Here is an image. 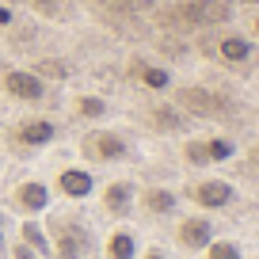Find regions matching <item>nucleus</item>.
I'll use <instances>...</instances> for the list:
<instances>
[{"label": "nucleus", "mask_w": 259, "mask_h": 259, "mask_svg": "<svg viewBox=\"0 0 259 259\" xmlns=\"http://www.w3.org/2000/svg\"><path fill=\"white\" fill-rule=\"evenodd\" d=\"M8 23H12V12H8V8H0V27H8Z\"/></svg>", "instance_id": "nucleus-24"}, {"label": "nucleus", "mask_w": 259, "mask_h": 259, "mask_svg": "<svg viewBox=\"0 0 259 259\" xmlns=\"http://www.w3.org/2000/svg\"><path fill=\"white\" fill-rule=\"evenodd\" d=\"M12 259H42V255L34 248H27V244H16V248H12Z\"/></svg>", "instance_id": "nucleus-22"}, {"label": "nucleus", "mask_w": 259, "mask_h": 259, "mask_svg": "<svg viewBox=\"0 0 259 259\" xmlns=\"http://www.w3.org/2000/svg\"><path fill=\"white\" fill-rule=\"evenodd\" d=\"M73 111H76V118H103L107 114V99H99V96H80L73 103Z\"/></svg>", "instance_id": "nucleus-19"}, {"label": "nucleus", "mask_w": 259, "mask_h": 259, "mask_svg": "<svg viewBox=\"0 0 259 259\" xmlns=\"http://www.w3.org/2000/svg\"><path fill=\"white\" fill-rule=\"evenodd\" d=\"M179 206V194L168 191V187H149V191H141V210L153 213V218H164V213H171Z\"/></svg>", "instance_id": "nucleus-13"}, {"label": "nucleus", "mask_w": 259, "mask_h": 259, "mask_svg": "<svg viewBox=\"0 0 259 259\" xmlns=\"http://www.w3.org/2000/svg\"><path fill=\"white\" fill-rule=\"evenodd\" d=\"M153 126L160 130V134H176V130H183V114L176 111V107H153Z\"/></svg>", "instance_id": "nucleus-18"}, {"label": "nucleus", "mask_w": 259, "mask_h": 259, "mask_svg": "<svg viewBox=\"0 0 259 259\" xmlns=\"http://www.w3.org/2000/svg\"><path fill=\"white\" fill-rule=\"evenodd\" d=\"M46 206H50V187L38 183V179H27L12 191V210L23 213V218H38Z\"/></svg>", "instance_id": "nucleus-8"}, {"label": "nucleus", "mask_w": 259, "mask_h": 259, "mask_svg": "<svg viewBox=\"0 0 259 259\" xmlns=\"http://www.w3.org/2000/svg\"><path fill=\"white\" fill-rule=\"evenodd\" d=\"M187 198H191L194 206H202V210H225L236 198V187L229 183V179H202V183H194L191 191H187Z\"/></svg>", "instance_id": "nucleus-4"}, {"label": "nucleus", "mask_w": 259, "mask_h": 259, "mask_svg": "<svg viewBox=\"0 0 259 259\" xmlns=\"http://www.w3.org/2000/svg\"><path fill=\"white\" fill-rule=\"evenodd\" d=\"M233 153H236V145L229 138H206V141H187L183 145L187 164H194V168H202V164H221Z\"/></svg>", "instance_id": "nucleus-5"}, {"label": "nucleus", "mask_w": 259, "mask_h": 259, "mask_svg": "<svg viewBox=\"0 0 259 259\" xmlns=\"http://www.w3.org/2000/svg\"><path fill=\"white\" fill-rule=\"evenodd\" d=\"M176 240L187 251H206V244L213 240V221L206 213H191V218H183L176 225Z\"/></svg>", "instance_id": "nucleus-7"}, {"label": "nucleus", "mask_w": 259, "mask_h": 259, "mask_svg": "<svg viewBox=\"0 0 259 259\" xmlns=\"http://www.w3.org/2000/svg\"><path fill=\"white\" fill-rule=\"evenodd\" d=\"M179 107H187L191 114H206V118H213V114H225V103H221V96H213V92H202V88H183V92H179Z\"/></svg>", "instance_id": "nucleus-12"}, {"label": "nucleus", "mask_w": 259, "mask_h": 259, "mask_svg": "<svg viewBox=\"0 0 259 259\" xmlns=\"http://www.w3.org/2000/svg\"><path fill=\"white\" fill-rule=\"evenodd\" d=\"M50 248H54V259H92V233L73 218H57L50 221Z\"/></svg>", "instance_id": "nucleus-1"}, {"label": "nucleus", "mask_w": 259, "mask_h": 259, "mask_svg": "<svg viewBox=\"0 0 259 259\" xmlns=\"http://www.w3.org/2000/svg\"><path fill=\"white\" fill-rule=\"evenodd\" d=\"M141 259H168V255H164L160 248H149V251H145V255H141Z\"/></svg>", "instance_id": "nucleus-23"}, {"label": "nucleus", "mask_w": 259, "mask_h": 259, "mask_svg": "<svg viewBox=\"0 0 259 259\" xmlns=\"http://www.w3.org/2000/svg\"><path fill=\"white\" fill-rule=\"evenodd\" d=\"M255 34H259V16H255Z\"/></svg>", "instance_id": "nucleus-27"}, {"label": "nucleus", "mask_w": 259, "mask_h": 259, "mask_svg": "<svg viewBox=\"0 0 259 259\" xmlns=\"http://www.w3.org/2000/svg\"><path fill=\"white\" fill-rule=\"evenodd\" d=\"M171 19L187 27H213L229 19V4L225 0H183L171 8Z\"/></svg>", "instance_id": "nucleus-3"}, {"label": "nucleus", "mask_w": 259, "mask_h": 259, "mask_svg": "<svg viewBox=\"0 0 259 259\" xmlns=\"http://www.w3.org/2000/svg\"><path fill=\"white\" fill-rule=\"evenodd\" d=\"M4 248H8V244H4V225H0V251H4Z\"/></svg>", "instance_id": "nucleus-25"}, {"label": "nucleus", "mask_w": 259, "mask_h": 259, "mask_svg": "<svg viewBox=\"0 0 259 259\" xmlns=\"http://www.w3.org/2000/svg\"><path fill=\"white\" fill-rule=\"evenodd\" d=\"M4 92L19 103H38L46 96V80L31 69H12V73H4Z\"/></svg>", "instance_id": "nucleus-6"}, {"label": "nucleus", "mask_w": 259, "mask_h": 259, "mask_svg": "<svg viewBox=\"0 0 259 259\" xmlns=\"http://www.w3.org/2000/svg\"><path fill=\"white\" fill-rule=\"evenodd\" d=\"M19 244L34 248L42 259H50V255H54V248H50V233L38 225V221H19Z\"/></svg>", "instance_id": "nucleus-16"}, {"label": "nucleus", "mask_w": 259, "mask_h": 259, "mask_svg": "<svg viewBox=\"0 0 259 259\" xmlns=\"http://www.w3.org/2000/svg\"><path fill=\"white\" fill-rule=\"evenodd\" d=\"M251 54H255V46H251L244 34H225V38L218 42V57H221V61H229V65L251 61Z\"/></svg>", "instance_id": "nucleus-14"}, {"label": "nucleus", "mask_w": 259, "mask_h": 259, "mask_svg": "<svg viewBox=\"0 0 259 259\" xmlns=\"http://www.w3.org/2000/svg\"><path fill=\"white\" fill-rule=\"evenodd\" d=\"M54 191H61L65 198H73V202H84V198H92V191H96V176H92L88 168H61L54 179Z\"/></svg>", "instance_id": "nucleus-9"}, {"label": "nucleus", "mask_w": 259, "mask_h": 259, "mask_svg": "<svg viewBox=\"0 0 259 259\" xmlns=\"http://www.w3.org/2000/svg\"><path fill=\"white\" fill-rule=\"evenodd\" d=\"M34 8H38L42 16H65L69 0H34Z\"/></svg>", "instance_id": "nucleus-21"}, {"label": "nucleus", "mask_w": 259, "mask_h": 259, "mask_svg": "<svg viewBox=\"0 0 259 259\" xmlns=\"http://www.w3.org/2000/svg\"><path fill=\"white\" fill-rule=\"evenodd\" d=\"M206 259H244L236 240H210L206 244Z\"/></svg>", "instance_id": "nucleus-20"}, {"label": "nucleus", "mask_w": 259, "mask_h": 259, "mask_svg": "<svg viewBox=\"0 0 259 259\" xmlns=\"http://www.w3.org/2000/svg\"><path fill=\"white\" fill-rule=\"evenodd\" d=\"M103 259H138V240H134V233H130V229H114V233L107 236Z\"/></svg>", "instance_id": "nucleus-15"}, {"label": "nucleus", "mask_w": 259, "mask_h": 259, "mask_svg": "<svg viewBox=\"0 0 259 259\" xmlns=\"http://www.w3.org/2000/svg\"><path fill=\"white\" fill-rule=\"evenodd\" d=\"M138 80L145 84V88H153V92H164L171 84V73L160 69V65H138Z\"/></svg>", "instance_id": "nucleus-17"}, {"label": "nucleus", "mask_w": 259, "mask_h": 259, "mask_svg": "<svg viewBox=\"0 0 259 259\" xmlns=\"http://www.w3.org/2000/svg\"><path fill=\"white\" fill-rule=\"evenodd\" d=\"M80 149H84V156L96 160V164H118V160L130 156V141L118 130H92L88 138L80 141Z\"/></svg>", "instance_id": "nucleus-2"}, {"label": "nucleus", "mask_w": 259, "mask_h": 259, "mask_svg": "<svg viewBox=\"0 0 259 259\" xmlns=\"http://www.w3.org/2000/svg\"><path fill=\"white\" fill-rule=\"evenodd\" d=\"M134 198H138V187L126 183V179H114V183L103 187V210L111 218H126L134 210Z\"/></svg>", "instance_id": "nucleus-11"}, {"label": "nucleus", "mask_w": 259, "mask_h": 259, "mask_svg": "<svg viewBox=\"0 0 259 259\" xmlns=\"http://www.w3.org/2000/svg\"><path fill=\"white\" fill-rule=\"evenodd\" d=\"M57 138V126L50 118H31V122H19L12 130V145L16 149H42Z\"/></svg>", "instance_id": "nucleus-10"}, {"label": "nucleus", "mask_w": 259, "mask_h": 259, "mask_svg": "<svg viewBox=\"0 0 259 259\" xmlns=\"http://www.w3.org/2000/svg\"><path fill=\"white\" fill-rule=\"evenodd\" d=\"M251 160H255V164H259V149H255V153H251Z\"/></svg>", "instance_id": "nucleus-26"}]
</instances>
